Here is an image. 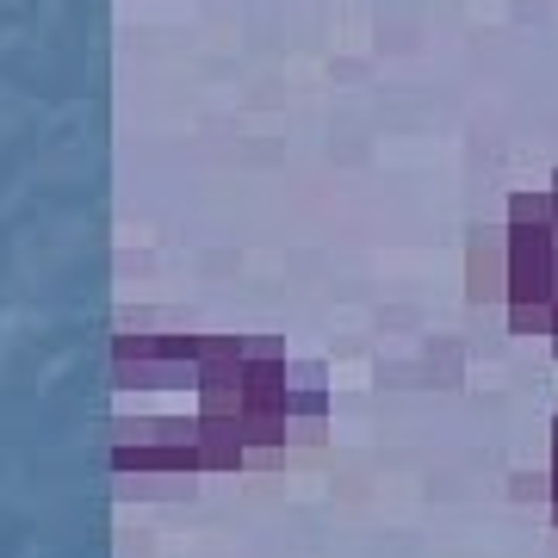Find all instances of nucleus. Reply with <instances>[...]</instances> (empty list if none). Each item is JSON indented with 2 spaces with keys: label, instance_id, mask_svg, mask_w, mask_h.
Returning a JSON list of instances; mask_svg holds the SVG:
<instances>
[{
  "label": "nucleus",
  "instance_id": "39448f33",
  "mask_svg": "<svg viewBox=\"0 0 558 558\" xmlns=\"http://www.w3.org/2000/svg\"><path fill=\"white\" fill-rule=\"evenodd\" d=\"M112 478H119L112 484L119 502H131V497H143V502H193L205 472H112Z\"/></svg>",
  "mask_w": 558,
  "mask_h": 558
},
{
  "label": "nucleus",
  "instance_id": "6e6552de",
  "mask_svg": "<svg viewBox=\"0 0 558 558\" xmlns=\"http://www.w3.org/2000/svg\"><path fill=\"white\" fill-rule=\"evenodd\" d=\"M509 311V336H553L558 304H502Z\"/></svg>",
  "mask_w": 558,
  "mask_h": 558
},
{
  "label": "nucleus",
  "instance_id": "1a4fd4ad",
  "mask_svg": "<svg viewBox=\"0 0 558 558\" xmlns=\"http://www.w3.org/2000/svg\"><path fill=\"white\" fill-rule=\"evenodd\" d=\"M509 497L515 502H553V472H515V478H509Z\"/></svg>",
  "mask_w": 558,
  "mask_h": 558
},
{
  "label": "nucleus",
  "instance_id": "f8f14e48",
  "mask_svg": "<svg viewBox=\"0 0 558 558\" xmlns=\"http://www.w3.org/2000/svg\"><path fill=\"white\" fill-rule=\"evenodd\" d=\"M546 341H553V354H558V317H553V336H546Z\"/></svg>",
  "mask_w": 558,
  "mask_h": 558
},
{
  "label": "nucleus",
  "instance_id": "20e7f679",
  "mask_svg": "<svg viewBox=\"0 0 558 558\" xmlns=\"http://www.w3.org/2000/svg\"><path fill=\"white\" fill-rule=\"evenodd\" d=\"M112 472H205L199 440H112Z\"/></svg>",
  "mask_w": 558,
  "mask_h": 558
},
{
  "label": "nucleus",
  "instance_id": "9b49d317",
  "mask_svg": "<svg viewBox=\"0 0 558 558\" xmlns=\"http://www.w3.org/2000/svg\"><path fill=\"white\" fill-rule=\"evenodd\" d=\"M546 521H553V527H558V502H546Z\"/></svg>",
  "mask_w": 558,
  "mask_h": 558
},
{
  "label": "nucleus",
  "instance_id": "423d86ee",
  "mask_svg": "<svg viewBox=\"0 0 558 558\" xmlns=\"http://www.w3.org/2000/svg\"><path fill=\"white\" fill-rule=\"evenodd\" d=\"M193 416H199V410H193ZM199 453H205V478H211V472H242V465H248L242 416H199Z\"/></svg>",
  "mask_w": 558,
  "mask_h": 558
},
{
  "label": "nucleus",
  "instance_id": "0eeeda50",
  "mask_svg": "<svg viewBox=\"0 0 558 558\" xmlns=\"http://www.w3.org/2000/svg\"><path fill=\"white\" fill-rule=\"evenodd\" d=\"M502 211L509 223H553V186H515Z\"/></svg>",
  "mask_w": 558,
  "mask_h": 558
},
{
  "label": "nucleus",
  "instance_id": "f257e3e1",
  "mask_svg": "<svg viewBox=\"0 0 558 558\" xmlns=\"http://www.w3.org/2000/svg\"><path fill=\"white\" fill-rule=\"evenodd\" d=\"M509 230V304H553V223H502Z\"/></svg>",
  "mask_w": 558,
  "mask_h": 558
},
{
  "label": "nucleus",
  "instance_id": "7ed1b4c3",
  "mask_svg": "<svg viewBox=\"0 0 558 558\" xmlns=\"http://www.w3.org/2000/svg\"><path fill=\"white\" fill-rule=\"evenodd\" d=\"M465 299L509 304V230H478L465 248Z\"/></svg>",
  "mask_w": 558,
  "mask_h": 558
},
{
  "label": "nucleus",
  "instance_id": "9d476101",
  "mask_svg": "<svg viewBox=\"0 0 558 558\" xmlns=\"http://www.w3.org/2000/svg\"><path fill=\"white\" fill-rule=\"evenodd\" d=\"M248 360H286V341L279 336H248Z\"/></svg>",
  "mask_w": 558,
  "mask_h": 558
},
{
  "label": "nucleus",
  "instance_id": "f03ea898",
  "mask_svg": "<svg viewBox=\"0 0 558 558\" xmlns=\"http://www.w3.org/2000/svg\"><path fill=\"white\" fill-rule=\"evenodd\" d=\"M286 422H292V447H323L329 435V366L323 360H286Z\"/></svg>",
  "mask_w": 558,
  "mask_h": 558
}]
</instances>
